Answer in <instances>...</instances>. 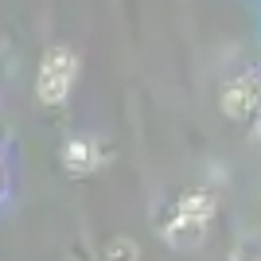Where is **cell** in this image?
<instances>
[{"label":"cell","mask_w":261,"mask_h":261,"mask_svg":"<svg viewBox=\"0 0 261 261\" xmlns=\"http://www.w3.org/2000/svg\"><path fill=\"white\" fill-rule=\"evenodd\" d=\"M257 129H261V125H257Z\"/></svg>","instance_id":"cell-3"},{"label":"cell","mask_w":261,"mask_h":261,"mask_svg":"<svg viewBox=\"0 0 261 261\" xmlns=\"http://www.w3.org/2000/svg\"><path fill=\"white\" fill-rule=\"evenodd\" d=\"M70 74H74V55L70 51H51L43 59V82H39V90H43L47 101H63L66 90H70Z\"/></svg>","instance_id":"cell-1"},{"label":"cell","mask_w":261,"mask_h":261,"mask_svg":"<svg viewBox=\"0 0 261 261\" xmlns=\"http://www.w3.org/2000/svg\"><path fill=\"white\" fill-rule=\"evenodd\" d=\"M253 101H257V86H253V82H234V86L226 90V106H230V113H250Z\"/></svg>","instance_id":"cell-2"}]
</instances>
